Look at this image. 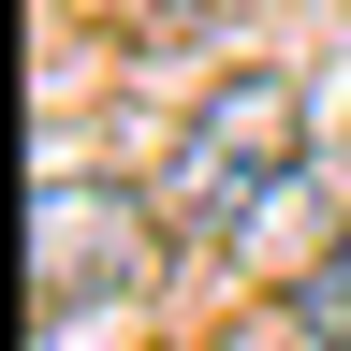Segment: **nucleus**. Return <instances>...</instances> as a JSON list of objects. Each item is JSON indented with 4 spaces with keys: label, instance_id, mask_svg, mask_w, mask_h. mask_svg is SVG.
<instances>
[{
    "label": "nucleus",
    "instance_id": "nucleus-1",
    "mask_svg": "<svg viewBox=\"0 0 351 351\" xmlns=\"http://www.w3.org/2000/svg\"><path fill=\"white\" fill-rule=\"evenodd\" d=\"M293 161H307V88L293 73H219L191 117H176V147H161V219L191 249H234L263 205L293 191Z\"/></svg>",
    "mask_w": 351,
    "mask_h": 351
},
{
    "label": "nucleus",
    "instance_id": "nucleus-3",
    "mask_svg": "<svg viewBox=\"0 0 351 351\" xmlns=\"http://www.w3.org/2000/svg\"><path fill=\"white\" fill-rule=\"evenodd\" d=\"M293 322L322 337V351H351V234H337V249H322V263L293 278Z\"/></svg>",
    "mask_w": 351,
    "mask_h": 351
},
{
    "label": "nucleus",
    "instance_id": "nucleus-4",
    "mask_svg": "<svg viewBox=\"0 0 351 351\" xmlns=\"http://www.w3.org/2000/svg\"><path fill=\"white\" fill-rule=\"evenodd\" d=\"M88 15H117V29H161V15H191V0H88Z\"/></svg>",
    "mask_w": 351,
    "mask_h": 351
},
{
    "label": "nucleus",
    "instance_id": "nucleus-2",
    "mask_svg": "<svg viewBox=\"0 0 351 351\" xmlns=\"http://www.w3.org/2000/svg\"><path fill=\"white\" fill-rule=\"evenodd\" d=\"M161 205H132L117 176H44L29 191V307L44 322H103L161 278Z\"/></svg>",
    "mask_w": 351,
    "mask_h": 351
}]
</instances>
